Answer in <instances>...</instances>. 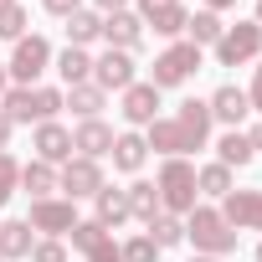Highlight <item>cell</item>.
Wrapping results in <instances>:
<instances>
[{
  "instance_id": "cell-25",
  "label": "cell",
  "mask_w": 262,
  "mask_h": 262,
  "mask_svg": "<svg viewBox=\"0 0 262 262\" xmlns=\"http://www.w3.org/2000/svg\"><path fill=\"white\" fill-rule=\"evenodd\" d=\"M221 31H226V26H221L216 11H195V16L185 21V41H190V47H216Z\"/></svg>"
},
{
  "instance_id": "cell-7",
  "label": "cell",
  "mask_w": 262,
  "mask_h": 262,
  "mask_svg": "<svg viewBox=\"0 0 262 262\" xmlns=\"http://www.w3.org/2000/svg\"><path fill=\"white\" fill-rule=\"evenodd\" d=\"M31 231H47V236H67L82 216H77V206L67 201V195H47V201H31Z\"/></svg>"
},
{
  "instance_id": "cell-20",
  "label": "cell",
  "mask_w": 262,
  "mask_h": 262,
  "mask_svg": "<svg viewBox=\"0 0 262 262\" xmlns=\"http://www.w3.org/2000/svg\"><path fill=\"white\" fill-rule=\"evenodd\" d=\"M257 155H252V139L242 134V128H226V134L216 139V165H226V170H247Z\"/></svg>"
},
{
  "instance_id": "cell-23",
  "label": "cell",
  "mask_w": 262,
  "mask_h": 262,
  "mask_svg": "<svg viewBox=\"0 0 262 262\" xmlns=\"http://www.w3.org/2000/svg\"><path fill=\"white\" fill-rule=\"evenodd\" d=\"M21 190H26L31 201H47V195H57V165H41V160L21 165Z\"/></svg>"
},
{
  "instance_id": "cell-31",
  "label": "cell",
  "mask_w": 262,
  "mask_h": 262,
  "mask_svg": "<svg viewBox=\"0 0 262 262\" xmlns=\"http://www.w3.org/2000/svg\"><path fill=\"white\" fill-rule=\"evenodd\" d=\"M31 98H36V123H52L62 108H67V88H31Z\"/></svg>"
},
{
  "instance_id": "cell-36",
  "label": "cell",
  "mask_w": 262,
  "mask_h": 262,
  "mask_svg": "<svg viewBox=\"0 0 262 262\" xmlns=\"http://www.w3.org/2000/svg\"><path fill=\"white\" fill-rule=\"evenodd\" d=\"M31 262H67V242H62V236L36 242V247H31Z\"/></svg>"
},
{
  "instance_id": "cell-49",
  "label": "cell",
  "mask_w": 262,
  "mask_h": 262,
  "mask_svg": "<svg viewBox=\"0 0 262 262\" xmlns=\"http://www.w3.org/2000/svg\"><path fill=\"white\" fill-rule=\"evenodd\" d=\"M0 6H11V0H0Z\"/></svg>"
},
{
  "instance_id": "cell-15",
  "label": "cell",
  "mask_w": 262,
  "mask_h": 262,
  "mask_svg": "<svg viewBox=\"0 0 262 262\" xmlns=\"http://www.w3.org/2000/svg\"><path fill=\"white\" fill-rule=\"evenodd\" d=\"M206 103H211V118H216V123H226V128H236V123L252 113V103H247V88H236V82H221V88H216Z\"/></svg>"
},
{
  "instance_id": "cell-1",
  "label": "cell",
  "mask_w": 262,
  "mask_h": 262,
  "mask_svg": "<svg viewBox=\"0 0 262 262\" xmlns=\"http://www.w3.org/2000/svg\"><path fill=\"white\" fill-rule=\"evenodd\" d=\"M185 242L195 247V257H231L236 252V231L226 226V216L216 206H195L185 216Z\"/></svg>"
},
{
  "instance_id": "cell-2",
  "label": "cell",
  "mask_w": 262,
  "mask_h": 262,
  "mask_svg": "<svg viewBox=\"0 0 262 262\" xmlns=\"http://www.w3.org/2000/svg\"><path fill=\"white\" fill-rule=\"evenodd\" d=\"M155 190H160V206L170 216H190L201 206V190H195V165L190 160H165L160 175H155Z\"/></svg>"
},
{
  "instance_id": "cell-44",
  "label": "cell",
  "mask_w": 262,
  "mask_h": 262,
  "mask_svg": "<svg viewBox=\"0 0 262 262\" xmlns=\"http://www.w3.org/2000/svg\"><path fill=\"white\" fill-rule=\"evenodd\" d=\"M155 6H170V0H139V16H144V11H155Z\"/></svg>"
},
{
  "instance_id": "cell-32",
  "label": "cell",
  "mask_w": 262,
  "mask_h": 262,
  "mask_svg": "<svg viewBox=\"0 0 262 262\" xmlns=\"http://www.w3.org/2000/svg\"><path fill=\"white\" fill-rule=\"evenodd\" d=\"M67 236H72V247H77V252H98L103 242H113V236H108V226H98L93 216H88V221H77Z\"/></svg>"
},
{
  "instance_id": "cell-14",
  "label": "cell",
  "mask_w": 262,
  "mask_h": 262,
  "mask_svg": "<svg viewBox=\"0 0 262 262\" xmlns=\"http://www.w3.org/2000/svg\"><path fill=\"white\" fill-rule=\"evenodd\" d=\"M103 41H108L113 52H128V57H134L139 41H144V16H134V11H113V16H103Z\"/></svg>"
},
{
  "instance_id": "cell-11",
  "label": "cell",
  "mask_w": 262,
  "mask_h": 262,
  "mask_svg": "<svg viewBox=\"0 0 262 262\" xmlns=\"http://www.w3.org/2000/svg\"><path fill=\"white\" fill-rule=\"evenodd\" d=\"M118 113L134 123V128H149V123L160 118V88H155V82H128V88H123Z\"/></svg>"
},
{
  "instance_id": "cell-30",
  "label": "cell",
  "mask_w": 262,
  "mask_h": 262,
  "mask_svg": "<svg viewBox=\"0 0 262 262\" xmlns=\"http://www.w3.org/2000/svg\"><path fill=\"white\" fill-rule=\"evenodd\" d=\"M195 190L221 201V195H231L236 185H231V170H226V165H201V170H195Z\"/></svg>"
},
{
  "instance_id": "cell-12",
  "label": "cell",
  "mask_w": 262,
  "mask_h": 262,
  "mask_svg": "<svg viewBox=\"0 0 262 262\" xmlns=\"http://www.w3.org/2000/svg\"><path fill=\"white\" fill-rule=\"evenodd\" d=\"M113 139H118V134H113L103 118H82V123L72 128V155H82V160H98V165H103V160L113 155Z\"/></svg>"
},
{
  "instance_id": "cell-43",
  "label": "cell",
  "mask_w": 262,
  "mask_h": 262,
  "mask_svg": "<svg viewBox=\"0 0 262 262\" xmlns=\"http://www.w3.org/2000/svg\"><path fill=\"white\" fill-rule=\"evenodd\" d=\"M231 6H236V0H206V11H216V16H221V11H231Z\"/></svg>"
},
{
  "instance_id": "cell-4",
  "label": "cell",
  "mask_w": 262,
  "mask_h": 262,
  "mask_svg": "<svg viewBox=\"0 0 262 262\" xmlns=\"http://www.w3.org/2000/svg\"><path fill=\"white\" fill-rule=\"evenodd\" d=\"M52 67V41L47 36H21L16 41V52H11V62H6V77L16 82V88H36V77Z\"/></svg>"
},
{
  "instance_id": "cell-37",
  "label": "cell",
  "mask_w": 262,
  "mask_h": 262,
  "mask_svg": "<svg viewBox=\"0 0 262 262\" xmlns=\"http://www.w3.org/2000/svg\"><path fill=\"white\" fill-rule=\"evenodd\" d=\"M88 262H123V252H118V242H103L98 252H88Z\"/></svg>"
},
{
  "instance_id": "cell-16",
  "label": "cell",
  "mask_w": 262,
  "mask_h": 262,
  "mask_svg": "<svg viewBox=\"0 0 262 262\" xmlns=\"http://www.w3.org/2000/svg\"><path fill=\"white\" fill-rule=\"evenodd\" d=\"M144 144L155 149V155H165V160H185L190 149H185V134H180V123L175 118H155L149 128H144Z\"/></svg>"
},
{
  "instance_id": "cell-3",
  "label": "cell",
  "mask_w": 262,
  "mask_h": 262,
  "mask_svg": "<svg viewBox=\"0 0 262 262\" xmlns=\"http://www.w3.org/2000/svg\"><path fill=\"white\" fill-rule=\"evenodd\" d=\"M201 72V47H190V41H170L160 57H155V67H149V82L165 93V88H180V82H190Z\"/></svg>"
},
{
  "instance_id": "cell-18",
  "label": "cell",
  "mask_w": 262,
  "mask_h": 262,
  "mask_svg": "<svg viewBox=\"0 0 262 262\" xmlns=\"http://www.w3.org/2000/svg\"><path fill=\"white\" fill-rule=\"evenodd\" d=\"M185 21H190V11L180 6V0L144 11V26H155V36H165V41H180V36H185Z\"/></svg>"
},
{
  "instance_id": "cell-8",
  "label": "cell",
  "mask_w": 262,
  "mask_h": 262,
  "mask_svg": "<svg viewBox=\"0 0 262 262\" xmlns=\"http://www.w3.org/2000/svg\"><path fill=\"white\" fill-rule=\"evenodd\" d=\"M170 118L180 123V134H185V149H190V155L211 144V123H216V118H211V103H206V98H185Z\"/></svg>"
},
{
  "instance_id": "cell-21",
  "label": "cell",
  "mask_w": 262,
  "mask_h": 262,
  "mask_svg": "<svg viewBox=\"0 0 262 262\" xmlns=\"http://www.w3.org/2000/svg\"><path fill=\"white\" fill-rule=\"evenodd\" d=\"M93 206H98V211H93V221H98V226H108V231L128 221V195H123L118 185H103V190L93 195Z\"/></svg>"
},
{
  "instance_id": "cell-13",
  "label": "cell",
  "mask_w": 262,
  "mask_h": 262,
  "mask_svg": "<svg viewBox=\"0 0 262 262\" xmlns=\"http://www.w3.org/2000/svg\"><path fill=\"white\" fill-rule=\"evenodd\" d=\"M31 149H36V160H41V165H57V170H62V165L72 160V128H62L57 118H52V123H36Z\"/></svg>"
},
{
  "instance_id": "cell-47",
  "label": "cell",
  "mask_w": 262,
  "mask_h": 262,
  "mask_svg": "<svg viewBox=\"0 0 262 262\" xmlns=\"http://www.w3.org/2000/svg\"><path fill=\"white\" fill-rule=\"evenodd\" d=\"M190 262H221V257H190Z\"/></svg>"
},
{
  "instance_id": "cell-29",
  "label": "cell",
  "mask_w": 262,
  "mask_h": 262,
  "mask_svg": "<svg viewBox=\"0 0 262 262\" xmlns=\"http://www.w3.org/2000/svg\"><path fill=\"white\" fill-rule=\"evenodd\" d=\"M144 236H149L160 252H165V247H180V242H185V216H170V211H160V216L149 221V231H144Z\"/></svg>"
},
{
  "instance_id": "cell-17",
  "label": "cell",
  "mask_w": 262,
  "mask_h": 262,
  "mask_svg": "<svg viewBox=\"0 0 262 262\" xmlns=\"http://www.w3.org/2000/svg\"><path fill=\"white\" fill-rule=\"evenodd\" d=\"M108 160H113V170H123V175H139V170H144V160H149V144H144V134H134V128H128V134H118Z\"/></svg>"
},
{
  "instance_id": "cell-40",
  "label": "cell",
  "mask_w": 262,
  "mask_h": 262,
  "mask_svg": "<svg viewBox=\"0 0 262 262\" xmlns=\"http://www.w3.org/2000/svg\"><path fill=\"white\" fill-rule=\"evenodd\" d=\"M98 16H113V11H128V0H93Z\"/></svg>"
},
{
  "instance_id": "cell-46",
  "label": "cell",
  "mask_w": 262,
  "mask_h": 262,
  "mask_svg": "<svg viewBox=\"0 0 262 262\" xmlns=\"http://www.w3.org/2000/svg\"><path fill=\"white\" fill-rule=\"evenodd\" d=\"M252 21H257V26H262V0H257V16H252Z\"/></svg>"
},
{
  "instance_id": "cell-19",
  "label": "cell",
  "mask_w": 262,
  "mask_h": 262,
  "mask_svg": "<svg viewBox=\"0 0 262 262\" xmlns=\"http://www.w3.org/2000/svg\"><path fill=\"white\" fill-rule=\"evenodd\" d=\"M36 236H31V221H0V262H21L31 257Z\"/></svg>"
},
{
  "instance_id": "cell-10",
  "label": "cell",
  "mask_w": 262,
  "mask_h": 262,
  "mask_svg": "<svg viewBox=\"0 0 262 262\" xmlns=\"http://www.w3.org/2000/svg\"><path fill=\"white\" fill-rule=\"evenodd\" d=\"M93 82H98L103 93H123L128 82H139V72H134V57L108 47L103 57H93Z\"/></svg>"
},
{
  "instance_id": "cell-5",
  "label": "cell",
  "mask_w": 262,
  "mask_h": 262,
  "mask_svg": "<svg viewBox=\"0 0 262 262\" xmlns=\"http://www.w3.org/2000/svg\"><path fill=\"white\" fill-rule=\"evenodd\" d=\"M257 57H262V26L257 21H236V26L221 31V41H216V62L221 67H247Z\"/></svg>"
},
{
  "instance_id": "cell-39",
  "label": "cell",
  "mask_w": 262,
  "mask_h": 262,
  "mask_svg": "<svg viewBox=\"0 0 262 262\" xmlns=\"http://www.w3.org/2000/svg\"><path fill=\"white\" fill-rule=\"evenodd\" d=\"M41 6H47L52 16H62V21H67L72 11H82V0H41Z\"/></svg>"
},
{
  "instance_id": "cell-35",
  "label": "cell",
  "mask_w": 262,
  "mask_h": 262,
  "mask_svg": "<svg viewBox=\"0 0 262 262\" xmlns=\"http://www.w3.org/2000/svg\"><path fill=\"white\" fill-rule=\"evenodd\" d=\"M16 190H21V165H16V155L6 149V155H0V206H6Z\"/></svg>"
},
{
  "instance_id": "cell-41",
  "label": "cell",
  "mask_w": 262,
  "mask_h": 262,
  "mask_svg": "<svg viewBox=\"0 0 262 262\" xmlns=\"http://www.w3.org/2000/svg\"><path fill=\"white\" fill-rule=\"evenodd\" d=\"M11 128H16V123H11L6 113H0V155H6V149H11Z\"/></svg>"
},
{
  "instance_id": "cell-6",
  "label": "cell",
  "mask_w": 262,
  "mask_h": 262,
  "mask_svg": "<svg viewBox=\"0 0 262 262\" xmlns=\"http://www.w3.org/2000/svg\"><path fill=\"white\" fill-rule=\"evenodd\" d=\"M108 180H103V165L98 160H82V155H72L62 170H57V190L67 195V201H82V195H98Z\"/></svg>"
},
{
  "instance_id": "cell-9",
  "label": "cell",
  "mask_w": 262,
  "mask_h": 262,
  "mask_svg": "<svg viewBox=\"0 0 262 262\" xmlns=\"http://www.w3.org/2000/svg\"><path fill=\"white\" fill-rule=\"evenodd\" d=\"M231 231H262V190H231L216 206Z\"/></svg>"
},
{
  "instance_id": "cell-26",
  "label": "cell",
  "mask_w": 262,
  "mask_h": 262,
  "mask_svg": "<svg viewBox=\"0 0 262 262\" xmlns=\"http://www.w3.org/2000/svg\"><path fill=\"white\" fill-rule=\"evenodd\" d=\"M103 103H108V93H103L98 82H77V88H67V108H72L77 118H98Z\"/></svg>"
},
{
  "instance_id": "cell-22",
  "label": "cell",
  "mask_w": 262,
  "mask_h": 262,
  "mask_svg": "<svg viewBox=\"0 0 262 262\" xmlns=\"http://www.w3.org/2000/svg\"><path fill=\"white\" fill-rule=\"evenodd\" d=\"M123 195H128V216H134V221H144V226H149V221L165 211V206H160V190H155V180H134Z\"/></svg>"
},
{
  "instance_id": "cell-24",
  "label": "cell",
  "mask_w": 262,
  "mask_h": 262,
  "mask_svg": "<svg viewBox=\"0 0 262 262\" xmlns=\"http://www.w3.org/2000/svg\"><path fill=\"white\" fill-rule=\"evenodd\" d=\"M57 72H62V88L93 82V57H88V47H67V52L57 57Z\"/></svg>"
},
{
  "instance_id": "cell-28",
  "label": "cell",
  "mask_w": 262,
  "mask_h": 262,
  "mask_svg": "<svg viewBox=\"0 0 262 262\" xmlns=\"http://www.w3.org/2000/svg\"><path fill=\"white\" fill-rule=\"evenodd\" d=\"M103 36V16L98 11H72L67 16V47H88Z\"/></svg>"
},
{
  "instance_id": "cell-38",
  "label": "cell",
  "mask_w": 262,
  "mask_h": 262,
  "mask_svg": "<svg viewBox=\"0 0 262 262\" xmlns=\"http://www.w3.org/2000/svg\"><path fill=\"white\" fill-rule=\"evenodd\" d=\"M247 103H252V113H262V62H257V72H252V88H247Z\"/></svg>"
},
{
  "instance_id": "cell-33",
  "label": "cell",
  "mask_w": 262,
  "mask_h": 262,
  "mask_svg": "<svg viewBox=\"0 0 262 262\" xmlns=\"http://www.w3.org/2000/svg\"><path fill=\"white\" fill-rule=\"evenodd\" d=\"M26 36V6L11 0V6H0V41H21Z\"/></svg>"
},
{
  "instance_id": "cell-48",
  "label": "cell",
  "mask_w": 262,
  "mask_h": 262,
  "mask_svg": "<svg viewBox=\"0 0 262 262\" xmlns=\"http://www.w3.org/2000/svg\"><path fill=\"white\" fill-rule=\"evenodd\" d=\"M257 262H262V242H257Z\"/></svg>"
},
{
  "instance_id": "cell-34",
  "label": "cell",
  "mask_w": 262,
  "mask_h": 262,
  "mask_svg": "<svg viewBox=\"0 0 262 262\" xmlns=\"http://www.w3.org/2000/svg\"><path fill=\"white\" fill-rule=\"evenodd\" d=\"M118 252H123V262H160V247H155L144 231H134V236L118 247Z\"/></svg>"
},
{
  "instance_id": "cell-27",
  "label": "cell",
  "mask_w": 262,
  "mask_h": 262,
  "mask_svg": "<svg viewBox=\"0 0 262 262\" xmlns=\"http://www.w3.org/2000/svg\"><path fill=\"white\" fill-rule=\"evenodd\" d=\"M0 113H6L11 123H36V98H31V88H6V93H0Z\"/></svg>"
},
{
  "instance_id": "cell-45",
  "label": "cell",
  "mask_w": 262,
  "mask_h": 262,
  "mask_svg": "<svg viewBox=\"0 0 262 262\" xmlns=\"http://www.w3.org/2000/svg\"><path fill=\"white\" fill-rule=\"evenodd\" d=\"M6 82H11V77H6V62H0V93H6Z\"/></svg>"
},
{
  "instance_id": "cell-42",
  "label": "cell",
  "mask_w": 262,
  "mask_h": 262,
  "mask_svg": "<svg viewBox=\"0 0 262 262\" xmlns=\"http://www.w3.org/2000/svg\"><path fill=\"white\" fill-rule=\"evenodd\" d=\"M247 139H252V155H262V118H257V123L247 128Z\"/></svg>"
}]
</instances>
